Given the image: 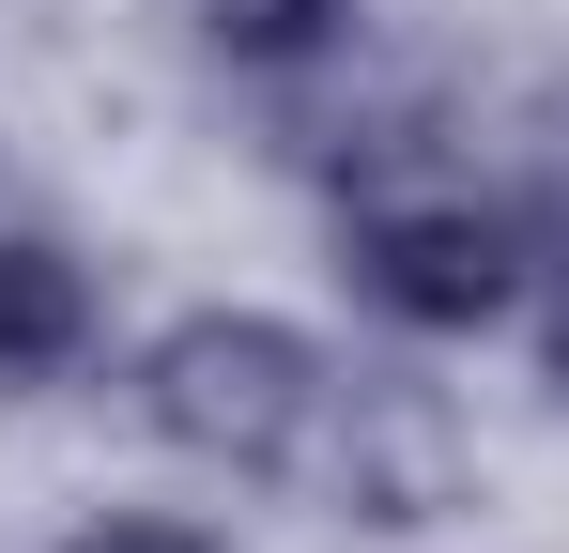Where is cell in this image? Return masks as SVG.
I'll return each mask as SVG.
<instances>
[{
  "mask_svg": "<svg viewBox=\"0 0 569 553\" xmlns=\"http://www.w3.org/2000/svg\"><path fill=\"white\" fill-rule=\"evenodd\" d=\"M355 292L416 339H462L492 308H523V215L477 184H370L355 200Z\"/></svg>",
  "mask_w": 569,
  "mask_h": 553,
  "instance_id": "obj_2",
  "label": "cell"
},
{
  "mask_svg": "<svg viewBox=\"0 0 569 553\" xmlns=\"http://www.w3.org/2000/svg\"><path fill=\"white\" fill-rule=\"evenodd\" d=\"M78 339H93V276L47 231H0V384H47Z\"/></svg>",
  "mask_w": 569,
  "mask_h": 553,
  "instance_id": "obj_3",
  "label": "cell"
},
{
  "mask_svg": "<svg viewBox=\"0 0 569 553\" xmlns=\"http://www.w3.org/2000/svg\"><path fill=\"white\" fill-rule=\"evenodd\" d=\"M78 553H216V539H200V523H93Z\"/></svg>",
  "mask_w": 569,
  "mask_h": 553,
  "instance_id": "obj_5",
  "label": "cell"
},
{
  "mask_svg": "<svg viewBox=\"0 0 569 553\" xmlns=\"http://www.w3.org/2000/svg\"><path fill=\"white\" fill-rule=\"evenodd\" d=\"M200 31H216L231 62H308V47L355 31V0H200Z\"/></svg>",
  "mask_w": 569,
  "mask_h": 553,
  "instance_id": "obj_4",
  "label": "cell"
},
{
  "mask_svg": "<svg viewBox=\"0 0 569 553\" xmlns=\"http://www.w3.org/2000/svg\"><path fill=\"white\" fill-rule=\"evenodd\" d=\"M339 369L308 354L292 323H247V308H200L139 354V415L170 431L186 461H231V476H323L339 446Z\"/></svg>",
  "mask_w": 569,
  "mask_h": 553,
  "instance_id": "obj_1",
  "label": "cell"
}]
</instances>
